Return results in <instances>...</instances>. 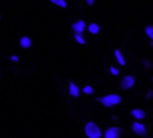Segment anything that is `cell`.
<instances>
[{
    "label": "cell",
    "mask_w": 153,
    "mask_h": 138,
    "mask_svg": "<svg viewBox=\"0 0 153 138\" xmlns=\"http://www.w3.org/2000/svg\"><path fill=\"white\" fill-rule=\"evenodd\" d=\"M96 102L102 104V106L107 107V108H113L114 106L119 104L122 102V98L117 93H110V95H106V96H100V98H96Z\"/></svg>",
    "instance_id": "cell-1"
},
{
    "label": "cell",
    "mask_w": 153,
    "mask_h": 138,
    "mask_svg": "<svg viewBox=\"0 0 153 138\" xmlns=\"http://www.w3.org/2000/svg\"><path fill=\"white\" fill-rule=\"evenodd\" d=\"M84 133L88 138H100L103 135L102 130L99 129V126L94 122H88V123L84 126Z\"/></svg>",
    "instance_id": "cell-2"
},
{
    "label": "cell",
    "mask_w": 153,
    "mask_h": 138,
    "mask_svg": "<svg viewBox=\"0 0 153 138\" xmlns=\"http://www.w3.org/2000/svg\"><path fill=\"white\" fill-rule=\"evenodd\" d=\"M131 130H133L134 134L141 135V137H146V135H148L146 127H145V125H144V123H141L140 121L133 122V125H131Z\"/></svg>",
    "instance_id": "cell-3"
},
{
    "label": "cell",
    "mask_w": 153,
    "mask_h": 138,
    "mask_svg": "<svg viewBox=\"0 0 153 138\" xmlns=\"http://www.w3.org/2000/svg\"><path fill=\"white\" fill-rule=\"evenodd\" d=\"M134 84H136V79H134V76L126 75V76H123V79L121 80V88L126 91V89L133 88Z\"/></svg>",
    "instance_id": "cell-4"
},
{
    "label": "cell",
    "mask_w": 153,
    "mask_h": 138,
    "mask_svg": "<svg viewBox=\"0 0 153 138\" xmlns=\"http://www.w3.org/2000/svg\"><path fill=\"white\" fill-rule=\"evenodd\" d=\"M121 133H122L121 127L113 126V127H108V129L104 131L103 137H106V138H119L121 137Z\"/></svg>",
    "instance_id": "cell-5"
},
{
    "label": "cell",
    "mask_w": 153,
    "mask_h": 138,
    "mask_svg": "<svg viewBox=\"0 0 153 138\" xmlns=\"http://www.w3.org/2000/svg\"><path fill=\"white\" fill-rule=\"evenodd\" d=\"M85 22H84V20H77V22H75L72 24V30L75 33H84V30H85Z\"/></svg>",
    "instance_id": "cell-6"
},
{
    "label": "cell",
    "mask_w": 153,
    "mask_h": 138,
    "mask_svg": "<svg viewBox=\"0 0 153 138\" xmlns=\"http://www.w3.org/2000/svg\"><path fill=\"white\" fill-rule=\"evenodd\" d=\"M145 111L142 108H133L131 110V116L133 118H136L137 121H141V119H144L145 118Z\"/></svg>",
    "instance_id": "cell-7"
},
{
    "label": "cell",
    "mask_w": 153,
    "mask_h": 138,
    "mask_svg": "<svg viewBox=\"0 0 153 138\" xmlns=\"http://www.w3.org/2000/svg\"><path fill=\"white\" fill-rule=\"evenodd\" d=\"M69 95L73 98H79V95H80V88L73 81H69Z\"/></svg>",
    "instance_id": "cell-8"
},
{
    "label": "cell",
    "mask_w": 153,
    "mask_h": 138,
    "mask_svg": "<svg viewBox=\"0 0 153 138\" xmlns=\"http://www.w3.org/2000/svg\"><path fill=\"white\" fill-rule=\"evenodd\" d=\"M114 54H115V60H117V62H118L119 65H121V66H125V65H126V60H125V57H123V54H122L121 50H119V49H115Z\"/></svg>",
    "instance_id": "cell-9"
},
{
    "label": "cell",
    "mask_w": 153,
    "mask_h": 138,
    "mask_svg": "<svg viewBox=\"0 0 153 138\" xmlns=\"http://www.w3.org/2000/svg\"><path fill=\"white\" fill-rule=\"evenodd\" d=\"M88 31L94 35L99 34V31H100V26H99L98 23H90V24H88Z\"/></svg>",
    "instance_id": "cell-10"
},
{
    "label": "cell",
    "mask_w": 153,
    "mask_h": 138,
    "mask_svg": "<svg viewBox=\"0 0 153 138\" xmlns=\"http://www.w3.org/2000/svg\"><path fill=\"white\" fill-rule=\"evenodd\" d=\"M19 43L23 49H29L30 46H31V39H30L29 37H22L20 41H19Z\"/></svg>",
    "instance_id": "cell-11"
},
{
    "label": "cell",
    "mask_w": 153,
    "mask_h": 138,
    "mask_svg": "<svg viewBox=\"0 0 153 138\" xmlns=\"http://www.w3.org/2000/svg\"><path fill=\"white\" fill-rule=\"evenodd\" d=\"M75 41L77 43H80V45H84V43L87 42L84 35H83V33H75Z\"/></svg>",
    "instance_id": "cell-12"
},
{
    "label": "cell",
    "mask_w": 153,
    "mask_h": 138,
    "mask_svg": "<svg viewBox=\"0 0 153 138\" xmlns=\"http://www.w3.org/2000/svg\"><path fill=\"white\" fill-rule=\"evenodd\" d=\"M53 4H56V6H58V7H61V8H67V1L65 0H50Z\"/></svg>",
    "instance_id": "cell-13"
},
{
    "label": "cell",
    "mask_w": 153,
    "mask_h": 138,
    "mask_svg": "<svg viewBox=\"0 0 153 138\" xmlns=\"http://www.w3.org/2000/svg\"><path fill=\"white\" fill-rule=\"evenodd\" d=\"M145 33H146V35L149 37V39L153 41V26L152 24H149V26L145 27Z\"/></svg>",
    "instance_id": "cell-14"
},
{
    "label": "cell",
    "mask_w": 153,
    "mask_h": 138,
    "mask_svg": "<svg viewBox=\"0 0 153 138\" xmlns=\"http://www.w3.org/2000/svg\"><path fill=\"white\" fill-rule=\"evenodd\" d=\"M81 91H83L85 95H92V93H94V88L91 85H85L83 89H81Z\"/></svg>",
    "instance_id": "cell-15"
},
{
    "label": "cell",
    "mask_w": 153,
    "mask_h": 138,
    "mask_svg": "<svg viewBox=\"0 0 153 138\" xmlns=\"http://www.w3.org/2000/svg\"><path fill=\"white\" fill-rule=\"evenodd\" d=\"M141 64H142V66H144L145 69H150V68H152V62H150L148 58H142Z\"/></svg>",
    "instance_id": "cell-16"
},
{
    "label": "cell",
    "mask_w": 153,
    "mask_h": 138,
    "mask_svg": "<svg viewBox=\"0 0 153 138\" xmlns=\"http://www.w3.org/2000/svg\"><path fill=\"white\" fill-rule=\"evenodd\" d=\"M110 72L113 76H119V69H117L115 66H110Z\"/></svg>",
    "instance_id": "cell-17"
},
{
    "label": "cell",
    "mask_w": 153,
    "mask_h": 138,
    "mask_svg": "<svg viewBox=\"0 0 153 138\" xmlns=\"http://www.w3.org/2000/svg\"><path fill=\"white\" fill-rule=\"evenodd\" d=\"M10 60L12 61V62H18L19 61V58H18V56H15V54H12L11 57H10Z\"/></svg>",
    "instance_id": "cell-18"
},
{
    "label": "cell",
    "mask_w": 153,
    "mask_h": 138,
    "mask_svg": "<svg viewBox=\"0 0 153 138\" xmlns=\"http://www.w3.org/2000/svg\"><path fill=\"white\" fill-rule=\"evenodd\" d=\"M152 96H153V91H148L146 92V99H148V100H149Z\"/></svg>",
    "instance_id": "cell-19"
},
{
    "label": "cell",
    "mask_w": 153,
    "mask_h": 138,
    "mask_svg": "<svg viewBox=\"0 0 153 138\" xmlns=\"http://www.w3.org/2000/svg\"><path fill=\"white\" fill-rule=\"evenodd\" d=\"M87 1V4H88V6H92L94 3H95V0H85Z\"/></svg>",
    "instance_id": "cell-20"
},
{
    "label": "cell",
    "mask_w": 153,
    "mask_h": 138,
    "mask_svg": "<svg viewBox=\"0 0 153 138\" xmlns=\"http://www.w3.org/2000/svg\"><path fill=\"white\" fill-rule=\"evenodd\" d=\"M150 46H152V47H153V41H152V39H150Z\"/></svg>",
    "instance_id": "cell-21"
},
{
    "label": "cell",
    "mask_w": 153,
    "mask_h": 138,
    "mask_svg": "<svg viewBox=\"0 0 153 138\" xmlns=\"http://www.w3.org/2000/svg\"><path fill=\"white\" fill-rule=\"evenodd\" d=\"M152 83H153V76H152Z\"/></svg>",
    "instance_id": "cell-22"
},
{
    "label": "cell",
    "mask_w": 153,
    "mask_h": 138,
    "mask_svg": "<svg viewBox=\"0 0 153 138\" xmlns=\"http://www.w3.org/2000/svg\"><path fill=\"white\" fill-rule=\"evenodd\" d=\"M0 20H1V15H0Z\"/></svg>",
    "instance_id": "cell-23"
}]
</instances>
